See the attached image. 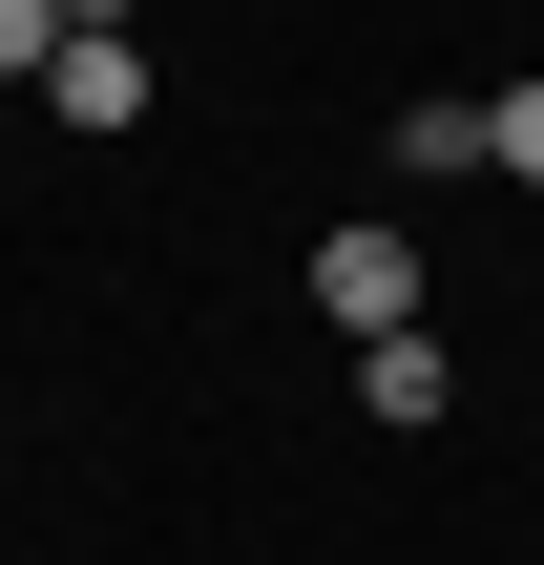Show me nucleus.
I'll return each instance as SVG.
<instances>
[{
  "label": "nucleus",
  "instance_id": "1",
  "mask_svg": "<svg viewBox=\"0 0 544 565\" xmlns=\"http://www.w3.org/2000/svg\"><path fill=\"white\" fill-rule=\"evenodd\" d=\"M314 315H335V335H419V315H440V273H419V231H377V210H335V231H314Z\"/></svg>",
  "mask_w": 544,
  "mask_h": 565
},
{
  "label": "nucleus",
  "instance_id": "6",
  "mask_svg": "<svg viewBox=\"0 0 544 565\" xmlns=\"http://www.w3.org/2000/svg\"><path fill=\"white\" fill-rule=\"evenodd\" d=\"M63 21H84V0H0V84H42V63H63Z\"/></svg>",
  "mask_w": 544,
  "mask_h": 565
},
{
  "label": "nucleus",
  "instance_id": "5",
  "mask_svg": "<svg viewBox=\"0 0 544 565\" xmlns=\"http://www.w3.org/2000/svg\"><path fill=\"white\" fill-rule=\"evenodd\" d=\"M482 147H503V189H544V84H482Z\"/></svg>",
  "mask_w": 544,
  "mask_h": 565
},
{
  "label": "nucleus",
  "instance_id": "2",
  "mask_svg": "<svg viewBox=\"0 0 544 565\" xmlns=\"http://www.w3.org/2000/svg\"><path fill=\"white\" fill-rule=\"evenodd\" d=\"M42 105H63L84 147H126V126H147V42H126V21H63V63H42Z\"/></svg>",
  "mask_w": 544,
  "mask_h": 565
},
{
  "label": "nucleus",
  "instance_id": "3",
  "mask_svg": "<svg viewBox=\"0 0 544 565\" xmlns=\"http://www.w3.org/2000/svg\"><path fill=\"white\" fill-rule=\"evenodd\" d=\"M356 398H377L398 440H440V398H461V356H440V335H356Z\"/></svg>",
  "mask_w": 544,
  "mask_h": 565
},
{
  "label": "nucleus",
  "instance_id": "4",
  "mask_svg": "<svg viewBox=\"0 0 544 565\" xmlns=\"http://www.w3.org/2000/svg\"><path fill=\"white\" fill-rule=\"evenodd\" d=\"M398 168H503V147H482V105H461V84H419V105H398Z\"/></svg>",
  "mask_w": 544,
  "mask_h": 565
}]
</instances>
